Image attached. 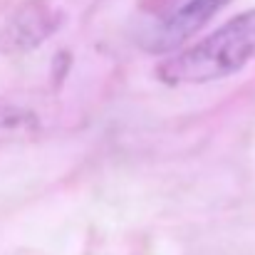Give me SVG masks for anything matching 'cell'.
I'll use <instances>...</instances> for the list:
<instances>
[{
	"mask_svg": "<svg viewBox=\"0 0 255 255\" xmlns=\"http://www.w3.org/2000/svg\"><path fill=\"white\" fill-rule=\"evenodd\" d=\"M255 60V10L241 12L188 50L164 60L156 77L164 85H206L231 77Z\"/></svg>",
	"mask_w": 255,
	"mask_h": 255,
	"instance_id": "1",
	"label": "cell"
},
{
	"mask_svg": "<svg viewBox=\"0 0 255 255\" xmlns=\"http://www.w3.org/2000/svg\"><path fill=\"white\" fill-rule=\"evenodd\" d=\"M228 2L231 0H186L146 35V47L154 52L176 50L188 37H193L206 22H211Z\"/></svg>",
	"mask_w": 255,
	"mask_h": 255,
	"instance_id": "2",
	"label": "cell"
},
{
	"mask_svg": "<svg viewBox=\"0 0 255 255\" xmlns=\"http://www.w3.org/2000/svg\"><path fill=\"white\" fill-rule=\"evenodd\" d=\"M35 124V117L27 109H17L10 104H0V127L7 129H20V127H30Z\"/></svg>",
	"mask_w": 255,
	"mask_h": 255,
	"instance_id": "3",
	"label": "cell"
}]
</instances>
